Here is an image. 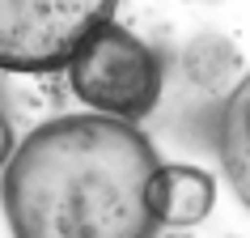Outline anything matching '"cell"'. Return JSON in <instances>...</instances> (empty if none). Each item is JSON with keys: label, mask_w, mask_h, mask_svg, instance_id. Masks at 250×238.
<instances>
[{"label": "cell", "mask_w": 250, "mask_h": 238, "mask_svg": "<svg viewBox=\"0 0 250 238\" xmlns=\"http://www.w3.org/2000/svg\"><path fill=\"white\" fill-rule=\"evenodd\" d=\"M161 166L136 123L51 119L9 158L4 217L13 238H157L153 183Z\"/></svg>", "instance_id": "obj_1"}, {"label": "cell", "mask_w": 250, "mask_h": 238, "mask_svg": "<svg viewBox=\"0 0 250 238\" xmlns=\"http://www.w3.org/2000/svg\"><path fill=\"white\" fill-rule=\"evenodd\" d=\"M68 81L85 106L106 119L136 123L145 119L161 98V60L145 39L119 22H106L77 47L68 60Z\"/></svg>", "instance_id": "obj_2"}, {"label": "cell", "mask_w": 250, "mask_h": 238, "mask_svg": "<svg viewBox=\"0 0 250 238\" xmlns=\"http://www.w3.org/2000/svg\"><path fill=\"white\" fill-rule=\"evenodd\" d=\"M115 13V0H0V68L55 72Z\"/></svg>", "instance_id": "obj_3"}, {"label": "cell", "mask_w": 250, "mask_h": 238, "mask_svg": "<svg viewBox=\"0 0 250 238\" xmlns=\"http://www.w3.org/2000/svg\"><path fill=\"white\" fill-rule=\"evenodd\" d=\"M216 183L208 170L199 166H161L157 183H153V209L161 225H195L212 213Z\"/></svg>", "instance_id": "obj_4"}, {"label": "cell", "mask_w": 250, "mask_h": 238, "mask_svg": "<svg viewBox=\"0 0 250 238\" xmlns=\"http://www.w3.org/2000/svg\"><path fill=\"white\" fill-rule=\"evenodd\" d=\"M221 162L233 191L250 204V77L233 90L221 115Z\"/></svg>", "instance_id": "obj_5"}, {"label": "cell", "mask_w": 250, "mask_h": 238, "mask_svg": "<svg viewBox=\"0 0 250 238\" xmlns=\"http://www.w3.org/2000/svg\"><path fill=\"white\" fill-rule=\"evenodd\" d=\"M13 158V128H9V111H4V98H0V166Z\"/></svg>", "instance_id": "obj_6"}]
</instances>
